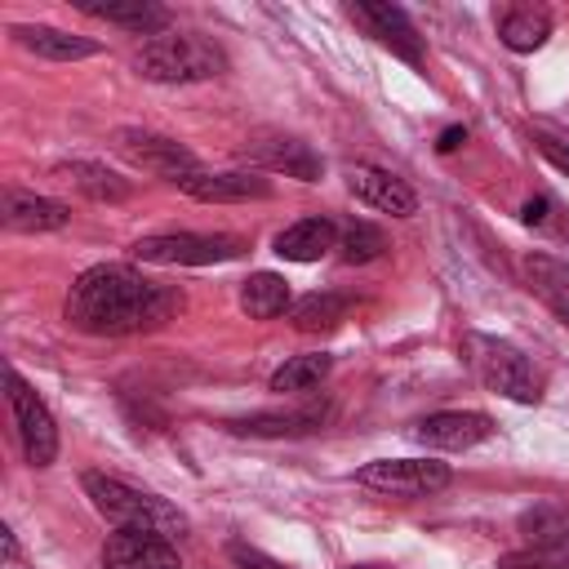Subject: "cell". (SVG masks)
Instances as JSON below:
<instances>
[{
  "label": "cell",
  "mask_w": 569,
  "mask_h": 569,
  "mask_svg": "<svg viewBox=\"0 0 569 569\" xmlns=\"http://www.w3.org/2000/svg\"><path fill=\"white\" fill-rule=\"evenodd\" d=\"M182 307V293L147 280L124 262H98L76 276L67 293V325L93 338H124L160 329Z\"/></svg>",
  "instance_id": "cell-1"
},
{
  "label": "cell",
  "mask_w": 569,
  "mask_h": 569,
  "mask_svg": "<svg viewBox=\"0 0 569 569\" xmlns=\"http://www.w3.org/2000/svg\"><path fill=\"white\" fill-rule=\"evenodd\" d=\"M89 502L116 525V529H142V533H160V538H182L187 533V516L164 502L160 493H147L120 476H107V471H84L80 476Z\"/></svg>",
  "instance_id": "cell-2"
},
{
  "label": "cell",
  "mask_w": 569,
  "mask_h": 569,
  "mask_svg": "<svg viewBox=\"0 0 569 569\" xmlns=\"http://www.w3.org/2000/svg\"><path fill=\"white\" fill-rule=\"evenodd\" d=\"M133 67L142 80H156V84H191V80L222 76L227 53L196 31H164V36H151L138 44Z\"/></svg>",
  "instance_id": "cell-3"
},
{
  "label": "cell",
  "mask_w": 569,
  "mask_h": 569,
  "mask_svg": "<svg viewBox=\"0 0 569 569\" xmlns=\"http://www.w3.org/2000/svg\"><path fill=\"white\" fill-rule=\"evenodd\" d=\"M467 360L476 365L480 382L507 400H520V405H533L542 396V378L538 369L525 360L520 347L502 342V338H485V333H467Z\"/></svg>",
  "instance_id": "cell-4"
},
{
  "label": "cell",
  "mask_w": 569,
  "mask_h": 569,
  "mask_svg": "<svg viewBox=\"0 0 569 569\" xmlns=\"http://www.w3.org/2000/svg\"><path fill=\"white\" fill-rule=\"evenodd\" d=\"M244 249H249L244 236L231 231H169V236H142L133 244V258L151 267H209V262H231Z\"/></svg>",
  "instance_id": "cell-5"
},
{
  "label": "cell",
  "mask_w": 569,
  "mask_h": 569,
  "mask_svg": "<svg viewBox=\"0 0 569 569\" xmlns=\"http://www.w3.org/2000/svg\"><path fill=\"white\" fill-rule=\"evenodd\" d=\"M9 409H13V431H18V445L27 453L31 467H49L58 458V427H53V413L49 405L31 391V382L9 369Z\"/></svg>",
  "instance_id": "cell-6"
},
{
  "label": "cell",
  "mask_w": 569,
  "mask_h": 569,
  "mask_svg": "<svg viewBox=\"0 0 569 569\" xmlns=\"http://www.w3.org/2000/svg\"><path fill=\"white\" fill-rule=\"evenodd\" d=\"M356 480L391 498H427V493H440L453 480V471L449 462H436V458H378V462H365Z\"/></svg>",
  "instance_id": "cell-7"
},
{
  "label": "cell",
  "mask_w": 569,
  "mask_h": 569,
  "mask_svg": "<svg viewBox=\"0 0 569 569\" xmlns=\"http://www.w3.org/2000/svg\"><path fill=\"white\" fill-rule=\"evenodd\" d=\"M111 147L133 164V169H147V173H156V178H164V182H182V178H191V173H200V160L182 147V142H173V138H164V133H151V129H116L111 133Z\"/></svg>",
  "instance_id": "cell-8"
},
{
  "label": "cell",
  "mask_w": 569,
  "mask_h": 569,
  "mask_svg": "<svg viewBox=\"0 0 569 569\" xmlns=\"http://www.w3.org/2000/svg\"><path fill=\"white\" fill-rule=\"evenodd\" d=\"M240 156L249 164H258V169H271V173L298 178V182H316L325 173L320 156L302 138H293V133H253V138H244Z\"/></svg>",
  "instance_id": "cell-9"
},
{
  "label": "cell",
  "mask_w": 569,
  "mask_h": 569,
  "mask_svg": "<svg viewBox=\"0 0 569 569\" xmlns=\"http://www.w3.org/2000/svg\"><path fill=\"white\" fill-rule=\"evenodd\" d=\"M493 436V418L480 409H445V413H427L422 422H413V440H422L427 449H471L480 440Z\"/></svg>",
  "instance_id": "cell-10"
},
{
  "label": "cell",
  "mask_w": 569,
  "mask_h": 569,
  "mask_svg": "<svg viewBox=\"0 0 569 569\" xmlns=\"http://www.w3.org/2000/svg\"><path fill=\"white\" fill-rule=\"evenodd\" d=\"M102 569H182L178 551L160 533L142 529H116L102 547Z\"/></svg>",
  "instance_id": "cell-11"
},
{
  "label": "cell",
  "mask_w": 569,
  "mask_h": 569,
  "mask_svg": "<svg viewBox=\"0 0 569 569\" xmlns=\"http://www.w3.org/2000/svg\"><path fill=\"white\" fill-rule=\"evenodd\" d=\"M347 191L391 218H413L418 213V196L405 187V178H396L391 169H378V164H351L347 169Z\"/></svg>",
  "instance_id": "cell-12"
},
{
  "label": "cell",
  "mask_w": 569,
  "mask_h": 569,
  "mask_svg": "<svg viewBox=\"0 0 569 569\" xmlns=\"http://www.w3.org/2000/svg\"><path fill=\"white\" fill-rule=\"evenodd\" d=\"M351 18H360L365 27H369V36L373 40H382L396 58H405V62H422V36H418V27L409 22V13L400 9V4H373V0H360V4H351Z\"/></svg>",
  "instance_id": "cell-13"
},
{
  "label": "cell",
  "mask_w": 569,
  "mask_h": 569,
  "mask_svg": "<svg viewBox=\"0 0 569 569\" xmlns=\"http://www.w3.org/2000/svg\"><path fill=\"white\" fill-rule=\"evenodd\" d=\"M191 200H204V204H236V200H267L271 196V182L258 178V173H244V169H227V173H191L178 182Z\"/></svg>",
  "instance_id": "cell-14"
},
{
  "label": "cell",
  "mask_w": 569,
  "mask_h": 569,
  "mask_svg": "<svg viewBox=\"0 0 569 569\" xmlns=\"http://www.w3.org/2000/svg\"><path fill=\"white\" fill-rule=\"evenodd\" d=\"M0 218L9 231H58L71 222V209L62 200H49V196H36V191H18L9 187L4 200H0Z\"/></svg>",
  "instance_id": "cell-15"
},
{
  "label": "cell",
  "mask_w": 569,
  "mask_h": 569,
  "mask_svg": "<svg viewBox=\"0 0 569 569\" xmlns=\"http://www.w3.org/2000/svg\"><path fill=\"white\" fill-rule=\"evenodd\" d=\"M13 40H18L22 49H31L36 58H49V62H80V58L102 53L98 40H89V36H71V31H62V27H44V22H22V27H13Z\"/></svg>",
  "instance_id": "cell-16"
},
{
  "label": "cell",
  "mask_w": 569,
  "mask_h": 569,
  "mask_svg": "<svg viewBox=\"0 0 569 569\" xmlns=\"http://www.w3.org/2000/svg\"><path fill=\"white\" fill-rule=\"evenodd\" d=\"M329 249H338V222L329 218H298L276 236V253L284 262H316Z\"/></svg>",
  "instance_id": "cell-17"
},
{
  "label": "cell",
  "mask_w": 569,
  "mask_h": 569,
  "mask_svg": "<svg viewBox=\"0 0 569 569\" xmlns=\"http://www.w3.org/2000/svg\"><path fill=\"white\" fill-rule=\"evenodd\" d=\"M76 9L89 13V18H102V22L142 31V36H156V31L164 36V27H169V9H160V4H151V0H107V4H98V0H80Z\"/></svg>",
  "instance_id": "cell-18"
},
{
  "label": "cell",
  "mask_w": 569,
  "mask_h": 569,
  "mask_svg": "<svg viewBox=\"0 0 569 569\" xmlns=\"http://www.w3.org/2000/svg\"><path fill=\"white\" fill-rule=\"evenodd\" d=\"M58 178L71 182L76 191H84L98 204H120V200L133 196L129 178H120V173H111L107 164H93V160H67V164H58Z\"/></svg>",
  "instance_id": "cell-19"
},
{
  "label": "cell",
  "mask_w": 569,
  "mask_h": 569,
  "mask_svg": "<svg viewBox=\"0 0 569 569\" xmlns=\"http://www.w3.org/2000/svg\"><path fill=\"white\" fill-rule=\"evenodd\" d=\"M516 529L533 551H565L569 542V502H533L520 511Z\"/></svg>",
  "instance_id": "cell-20"
},
{
  "label": "cell",
  "mask_w": 569,
  "mask_h": 569,
  "mask_svg": "<svg viewBox=\"0 0 569 569\" xmlns=\"http://www.w3.org/2000/svg\"><path fill=\"white\" fill-rule=\"evenodd\" d=\"M329 409L311 405V409H284V413H249V418H231L227 427L236 436H307L316 427H325Z\"/></svg>",
  "instance_id": "cell-21"
},
{
  "label": "cell",
  "mask_w": 569,
  "mask_h": 569,
  "mask_svg": "<svg viewBox=\"0 0 569 569\" xmlns=\"http://www.w3.org/2000/svg\"><path fill=\"white\" fill-rule=\"evenodd\" d=\"M240 307L253 316V320H276L284 316L293 302H289V280L276 276V271H253L244 284H240Z\"/></svg>",
  "instance_id": "cell-22"
},
{
  "label": "cell",
  "mask_w": 569,
  "mask_h": 569,
  "mask_svg": "<svg viewBox=\"0 0 569 569\" xmlns=\"http://www.w3.org/2000/svg\"><path fill=\"white\" fill-rule=\"evenodd\" d=\"M351 311V298L347 293H307L289 307V325L302 329V333H325V329H338Z\"/></svg>",
  "instance_id": "cell-23"
},
{
  "label": "cell",
  "mask_w": 569,
  "mask_h": 569,
  "mask_svg": "<svg viewBox=\"0 0 569 569\" xmlns=\"http://www.w3.org/2000/svg\"><path fill=\"white\" fill-rule=\"evenodd\" d=\"M498 36H502V44L511 49V53H533V49H542L547 44V36H551V18L542 13V9H507L502 18H498Z\"/></svg>",
  "instance_id": "cell-24"
},
{
  "label": "cell",
  "mask_w": 569,
  "mask_h": 569,
  "mask_svg": "<svg viewBox=\"0 0 569 569\" xmlns=\"http://www.w3.org/2000/svg\"><path fill=\"white\" fill-rule=\"evenodd\" d=\"M382 249H387V236L373 222L351 218V222L338 227V258L342 262H373Z\"/></svg>",
  "instance_id": "cell-25"
},
{
  "label": "cell",
  "mask_w": 569,
  "mask_h": 569,
  "mask_svg": "<svg viewBox=\"0 0 569 569\" xmlns=\"http://www.w3.org/2000/svg\"><path fill=\"white\" fill-rule=\"evenodd\" d=\"M329 356H320V351H311V356H293V360H284L276 373H271V391H311V387H320V378L329 373Z\"/></svg>",
  "instance_id": "cell-26"
},
{
  "label": "cell",
  "mask_w": 569,
  "mask_h": 569,
  "mask_svg": "<svg viewBox=\"0 0 569 569\" xmlns=\"http://www.w3.org/2000/svg\"><path fill=\"white\" fill-rule=\"evenodd\" d=\"M525 271H529V280L542 293H569V262H556L547 253H529L525 258Z\"/></svg>",
  "instance_id": "cell-27"
},
{
  "label": "cell",
  "mask_w": 569,
  "mask_h": 569,
  "mask_svg": "<svg viewBox=\"0 0 569 569\" xmlns=\"http://www.w3.org/2000/svg\"><path fill=\"white\" fill-rule=\"evenodd\" d=\"M227 556L236 560V569H289V565H280L276 556H267V551H258L249 542H227Z\"/></svg>",
  "instance_id": "cell-28"
},
{
  "label": "cell",
  "mask_w": 569,
  "mask_h": 569,
  "mask_svg": "<svg viewBox=\"0 0 569 569\" xmlns=\"http://www.w3.org/2000/svg\"><path fill=\"white\" fill-rule=\"evenodd\" d=\"M498 569H565V560H556L551 551H511L498 560Z\"/></svg>",
  "instance_id": "cell-29"
},
{
  "label": "cell",
  "mask_w": 569,
  "mask_h": 569,
  "mask_svg": "<svg viewBox=\"0 0 569 569\" xmlns=\"http://www.w3.org/2000/svg\"><path fill=\"white\" fill-rule=\"evenodd\" d=\"M551 209H556V204H551L547 196H533V200H525V209H520V222H525V227H538V231H547V227H551Z\"/></svg>",
  "instance_id": "cell-30"
},
{
  "label": "cell",
  "mask_w": 569,
  "mask_h": 569,
  "mask_svg": "<svg viewBox=\"0 0 569 569\" xmlns=\"http://www.w3.org/2000/svg\"><path fill=\"white\" fill-rule=\"evenodd\" d=\"M538 142V151H542V160H551L560 173H569V147H560L556 138H533Z\"/></svg>",
  "instance_id": "cell-31"
},
{
  "label": "cell",
  "mask_w": 569,
  "mask_h": 569,
  "mask_svg": "<svg viewBox=\"0 0 569 569\" xmlns=\"http://www.w3.org/2000/svg\"><path fill=\"white\" fill-rule=\"evenodd\" d=\"M462 142H467V129H462V124H449V129L440 133V142H436V151H458Z\"/></svg>",
  "instance_id": "cell-32"
},
{
  "label": "cell",
  "mask_w": 569,
  "mask_h": 569,
  "mask_svg": "<svg viewBox=\"0 0 569 569\" xmlns=\"http://www.w3.org/2000/svg\"><path fill=\"white\" fill-rule=\"evenodd\" d=\"M547 302H551V311H556V316L569 325V293H547Z\"/></svg>",
  "instance_id": "cell-33"
},
{
  "label": "cell",
  "mask_w": 569,
  "mask_h": 569,
  "mask_svg": "<svg viewBox=\"0 0 569 569\" xmlns=\"http://www.w3.org/2000/svg\"><path fill=\"white\" fill-rule=\"evenodd\" d=\"M0 538H4V560H18V538H13V529H9V525L0 529Z\"/></svg>",
  "instance_id": "cell-34"
},
{
  "label": "cell",
  "mask_w": 569,
  "mask_h": 569,
  "mask_svg": "<svg viewBox=\"0 0 569 569\" xmlns=\"http://www.w3.org/2000/svg\"><path fill=\"white\" fill-rule=\"evenodd\" d=\"M347 569H391V565H378V560H360V565H347Z\"/></svg>",
  "instance_id": "cell-35"
},
{
  "label": "cell",
  "mask_w": 569,
  "mask_h": 569,
  "mask_svg": "<svg viewBox=\"0 0 569 569\" xmlns=\"http://www.w3.org/2000/svg\"><path fill=\"white\" fill-rule=\"evenodd\" d=\"M560 560H565V569H569V542H565V551H560Z\"/></svg>",
  "instance_id": "cell-36"
}]
</instances>
